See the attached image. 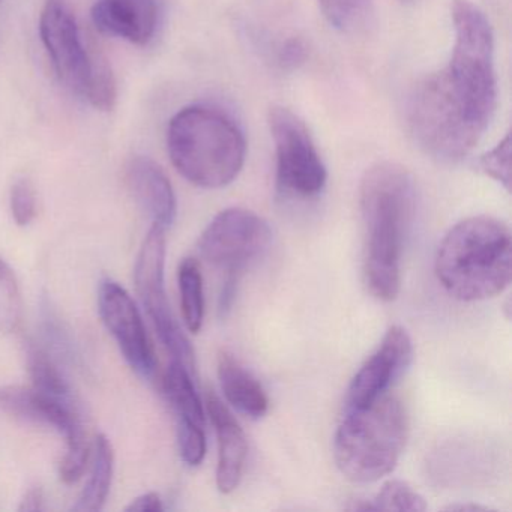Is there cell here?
I'll use <instances>...</instances> for the list:
<instances>
[{
    "mask_svg": "<svg viewBox=\"0 0 512 512\" xmlns=\"http://www.w3.org/2000/svg\"><path fill=\"white\" fill-rule=\"evenodd\" d=\"M413 343L403 326H391L376 352L365 361L347 389L346 409L364 407L391 392L392 385L409 370Z\"/></svg>",
    "mask_w": 512,
    "mask_h": 512,
    "instance_id": "8fae6325",
    "label": "cell"
},
{
    "mask_svg": "<svg viewBox=\"0 0 512 512\" xmlns=\"http://www.w3.org/2000/svg\"><path fill=\"white\" fill-rule=\"evenodd\" d=\"M127 184L152 224L169 229L176 217V196L164 170L151 158L134 157L128 163Z\"/></svg>",
    "mask_w": 512,
    "mask_h": 512,
    "instance_id": "9a60e30c",
    "label": "cell"
},
{
    "mask_svg": "<svg viewBox=\"0 0 512 512\" xmlns=\"http://www.w3.org/2000/svg\"><path fill=\"white\" fill-rule=\"evenodd\" d=\"M116 82L112 70L106 61L94 58V67H92L91 80H89L88 89H86L85 98L95 107V109L110 112L115 107Z\"/></svg>",
    "mask_w": 512,
    "mask_h": 512,
    "instance_id": "cb8c5ba5",
    "label": "cell"
},
{
    "mask_svg": "<svg viewBox=\"0 0 512 512\" xmlns=\"http://www.w3.org/2000/svg\"><path fill=\"white\" fill-rule=\"evenodd\" d=\"M44 509V493L40 487L31 488L28 493L23 497L22 503H20L19 511L32 512V511H43Z\"/></svg>",
    "mask_w": 512,
    "mask_h": 512,
    "instance_id": "f546056e",
    "label": "cell"
},
{
    "mask_svg": "<svg viewBox=\"0 0 512 512\" xmlns=\"http://www.w3.org/2000/svg\"><path fill=\"white\" fill-rule=\"evenodd\" d=\"M268 125L280 193L304 200L319 196L325 190L328 172L305 122L292 110L274 106L269 110Z\"/></svg>",
    "mask_w": 512,
    "mask_h": 512,
    "instance_id": "8992f818",
    "label": "cell"
},
{
    "mask_svg": "<svg viewBox=\"0 0 512 512\" xmlns=\"http://www.w3.org/2000/svg\"><path fill=\"white\" fill-rule=\"evenodd\" d=\"M329 25L347 35L361 34L373 20L371 0H319Z\"/></svg>",
    "mask_w": 512,
    "mask_h": 512,
    "instance_id": "ffe728a7",
    "label": "cell"
},
{
    "mask_svg": "<svg viewBox=\"0 0 512 512\" xmlns=\"http://www.w3.org/2000/svg\"><path fill=\"white\" fill-rule=\"evenodd\" d=\"M446 509H448V511H488V508L479 505H451Z\"/></svg>",
    "mask_w": 512,
    "mask_h": 512,
    "instance_id": "4dcf8cb0",
    "label": "cell"
},
{
    "mask_svg": "<svg viewBox=\"0 0 512 512\" xmlns=\"http://www.w3.org/2000/svg\"><path fill=\"white\" fill-rule=\"evenodd\" d=\"M167 149L173 166L188 182L215 190L238 178L247 157V140L229 113L197 104L173 116Z\"/></svg>",
    "mask_w": 512,
    "mask_h": 512,
    "instance_id": "277c9868",
    "label": "cell"
},
{
    "mask_svg": "<svg viewBox=\"0 0 512 512\" xmlns=\"http://www.w3.org/2000/svg\"><path fill=\"white\" fill-rule=\"evenodd\" d=\"M479 169L509 191L511 188V136L479 158Z\"/></svg>",
    "mask_w": 512,
    "mask_h": 512,
    "instance_id": "484cf974",
    "label": "cell"
},
{
    "mask_svg": "<svg viewBox=\"0 0 512 512\" xmlns=\"http://www.w3.org/2000/svg\"><path fill=\"white\" fill-rule=\"evenodd\" d=\"M128 512H161L164 511L163 499L158 493H145L142 496L131 500L130 505L125 508Z\"/></svg>",
    "mask_w": 512,
    "mask_h": 512,
    "instance_id": "83f0119b",
    "label": "cell"
},
{
    "mask_svg": "<svg viewBox=\"0 0 512 512\" xmlns=\"http://www.w3.org/2000/svg\"><path fill=\"white\" fill-rule=\"evenodd\" d=\"M370 505L371 511L422 512L427 509L424 497L400 479L385 482Z\"/></svg>",
    "mask_w": 512,
    "mask_h": 512,
    "instance_id": "7402d4cb",
    "label": "cell"
},
{
    "mask_svg": "<svg viewBox=\"0 0 512 512\" xmlns=\"http://www.w3.org/2000/svg\"><path fill=\"white\" fill-rule=\"evenodd\" d=\"M272 230L256 212L230 208L220 212L200 236L199 251L209 265L241 280L248 266L268 251Z\"/></svg>",
    "mask_w": 512,
    "mask_h": 512,
    "instance_id": "ba28073f",
    "label": "cell"
},
{
    "mask_svg": "<svg viewBox=\"0 0 512 512\" xmlns=\"http://www.w3.org/2000/svg\"><path fill=\"white\" fill-rule=\"evenodd\" d=\"M113 470H115V452H113L112 443L104 434H98L95 440L91 476L85 490L73 506V511L98 512L104 508L112 487Z\"/></svg>",
    "mask_w": 512,
    "mask_h": 512,
    "instance_id": "e0dca14e",
    "label": "cell"
},
{
    "mask_svg": "<svg viewBox=\"0 0 512 512\" xmlns=\"http://www.w3.org/2000/svg\"><path fill=\"white\" fill-rule=\"evenodd\" d=\"M305 59V47L301 41L290 40L281 50L280 62L284 67H296Z\"/></svg>",
    "mask_w": 512,
    "mask_h": 512,
    "instance_id": "f1b7e54d",
    "label": "cell"
},
{
    "mask_svg": "<svg viewBox=\"0 0 512 512\" xmlns=\"http://www.w3.org/2000/svg\"><path fill=\"white\" fill-rule=\"evenodd\" d=\"M163 389L176 418L205 425V407L194 385L193 374L184 364L173 359L164 373Z\"/></svg>",
    "mask_w": 512,
    "mask_h": 512,
    "instance_id": "ac0fdd59",
    "label": "cell"
},
{
    "mask_svg": "<svg viewBox=\"0 0 512 512\" xmlns=\"http://www.w3.org/2000/svg\"><path fill=\"white\" fill-rule=\"evenodd\" d=\"M22 293L11 266L0 257V332L10 334L22 322Z\"/></svg>",
    "mask_w": 512,
    "mask_h": 512,
    "instance_id": "603a6c76",
    "label": "cell"
},
{
    "mask_svg": "<svg viewBox=\"0 0 512 512\" xmlns=\"http://www.w3.org/2000/svg\"><path fill=\"white\" fill-rule=\"evenodd\" d=\"M454 46L448 65L419 80L406 101L416 145L436 160L457 163L472 154L497 107L494 35L470 0L452 2Z\"/></svg>",
    "mask_w": 512,
    "mask_h": 512,
    "instance_id": "6da1fadb",
    "label": "cell"
},
{
    "mask_svg": "<svg viewBox=\"0 0 512 512\" xmlns=\"http://www.w3.org/2000/svg\"><path fill=\"white\" fill-rule=\"evenodd\" d=\"M166 266V229L152 224L140 248L134 268V281L143 307L148 311L161 341L175 361L196 374V355L187 335L173 316L164 284Z\"/></svg>",
    "mask_w": 512,
    "mask_h": 512,
    "instance_id": "52a82bcc",
    "label": "cell"
},
{
    "mask_svg": "<svg viewBox=\"0 0 512 512\" xmlns=\"http://www.w3.org/2000/svg\"><path fill=\"white\" fill-rule=\"evenodd\" d=\"M416 205L415 179L401 164L383 161L362 176L359 206L365 229V280L379 301H394L400 293L401 259Z\"/></svg>",
    "mask_w": 512,
    "mask_h": 512,
    "instance_id": "7a4b0ae2",
    "label": "cell"
},
{
    "mask_svg": "<svg viewBox=\"0 0 512 512\" xmlns=\"http://www.w3.org/2000/svg\"><path fill=\"white\" fill-rule=\"evenodd\" d=\"M92 20L103 34L146 46L157 31V0H97Z\"/></svg>",
    "mask_w": 512,
    "mask_h": 512,
    "instance_id": "5bb4252c",
    "label": "cell"
},
{
    "mask_svg": "<svg viewBox=\"0 0 512 512\" xmlns=\"http://www.w3.org/2000/svg\"><path fill=\"white\" fill-rule=\"evenodd\" d=\"M436 275L458 301H485L505 292L512 278L509 227L488 215L455 224L437 250Z\"/></svg>",
    "mask_w": 512,
    "mask_h": 512,
    "instance_id": "3957f363",
    "label": "cell"
},
{
    "mask_svg": "<svg viewBox=\"0 0 512 512\" xmlns=\"http://www.w3.org/2000/svg\"><path fill=\"white\" fill-rule=\"evenodd\" d=\"M28 367L32 383L37 391L56 398V400L73 403L71 388L67 379L62 376V371L55 364L49 353L40 347L29 346Z\"/></svg>",
    "mask_w": 512,
    "mask_h": 512,
    "instance_id": "44dd1931",
    "label": "cell"
},
{
    "mask_svg": "<svg viewBox=\"0 0 512 512\" xmlns=\"http://www.w3.org/2000/svg\"><path fill=\"white\" fill-rule=\"evenodd\" d=\"M407 436L406 407L400 398L388 392L367 406L344 409L335 433V463L350 481H379L397 466Z\"/></svg>",
    "mask_w": 512,
    "mask_h": 512,
    "instance_id": "5b68a950",
    "label": "cell"
},
{
    "mask_svg": "<svg viewBox=\"0 0 512 512\" xmlns=\"http://www.w3.org/2000/svg\"><path fill=\"white\" fill-rule=\"evenodd\" d=\"M0 409L35 424L50 425L67 439V452L88 451V439L73 403L56 400L35 388L0 386Z\"/></svg>",
    "mask_w": 512,
    "mask_h": 512,
    "instance_id": "7c38bea8",
    "label": "cell"
},
{
    "mask_svg": "<svg viewBox=\"0 0 512 512\" xmlns=\"http://www.w3.org/2000/svg\"><path fill=\"white\" fill-rule=\"evenodd\" d=\"M206 409L218 443L217 487L223 494L239 487L247 463L248 442L244 430L229 407L215 392L206 394Z\"/></svg>",
    "mask_w": 512,
    "mask_h": 512,
    "instance_id": "4fadbf2b",
    "label": "cell"
},
{
    "mask_svg": "<svg viewBox=\"0 0 512 512\" xmlns=\"http://www.w3.org/2000/svg\"><path fill=\"white\" fill-rule=\"evenodd\" d=\"M401 4H415L418 0H400Z\"/></svg>",
    "mask_w": 512,
    "mask_h": 512,
    "instance_id": "1f68e13d",
    "label": "cell"
},
{
    "mask_svg": "<svg viewBox=\"0 0 512 512\" xmlns=\"http://www.w3.org/2000/svg\"><path fill=\"white\" fill-rule=\"evenodd\" d=\"M218 379L226 400L242 415L260 419L268 413L269 398L259 380L232 353L218 355Z\"/></svg>",
    "mask_w": 512,
    "mask_h": 512,
    "instance_id": "2e32d148",
    "label": "cell"
},
{
    "mask_svg": "<svg viewBox=\"0 0 512 512\" xmlns=\"http://www.w3.org/2000/svg\"><path fill=\"white\" fill-rule=\"evenodd\" d=\"M11 214L19 226H29L37 217V191L31 179L20 178L14 182L10 194Z\"/></svg>",
    "mask_w": 512,
    "mask_h": 512,
    "instance_id": "4316f807",
    "label": "cell"
},
{
    "mask_svg": "<svg viewBox=\"0 0 512 512\" xmlns=\"http://www.w3.org/2000/svg\"><path fill=\"white\" fill-rule=\"evenodd\" d=\"M178 445L182 460L188 466H200L206 455L205 425L178 419Z\"/></svg>",
    "mask_w": 512,
    "mask_h": 512,
    "instance_id": "d4e9b609",
    "label": "cell"
},
{
    "mask_svg": "<svg viewBox=\"0 0 512 512\" xmlns=\"http://www.w3.org/2000/svg\"><path fill=\"white\" fill-rule=\"evenodd\" d=\"M178 284L185 326L188 331L197 334L205 320V292H203L202 269L193 257L182 260L179 265Z\"/></svg>",
    "mask_w": 512,
    "mask_h": 512,
    "instance_id": "d6986e66",
    "label": "cell"
},
{
    "mask_svg": "<svg viewBox=\"0 0 512 512\" xmlns=\"http://www.w3.org/2000/svg\"><path fill=\"white\" fill-rule=\"evenodd\" d=\"M40 34L56 76L74 94L85 98L94 58L83 46L76 17L64 0H47L41 13Z\"/></svg>",
    "mask_w": 512,
    "mask_h": 512,
    "instance_id": "9c48e42d",
    "label": "cell"
},
{
    "mask_svg": "<svg viewBox=\"0 0 512 512\" xmlns=\"http://www.w3.org/2000/svg\"><path fill=\"white\" fill-rule=\"evenodd\" d=\"M98 310L131 368L146 379L154 376L157 367L154 349L142 314L130 293L121 284L106 278L98 290Z\"/></svg>",
    "mask_w": 512,
    "mask_h": 512,
    "instance_id": "30bf717a",
    "label": "cell"
}]
</instances>
